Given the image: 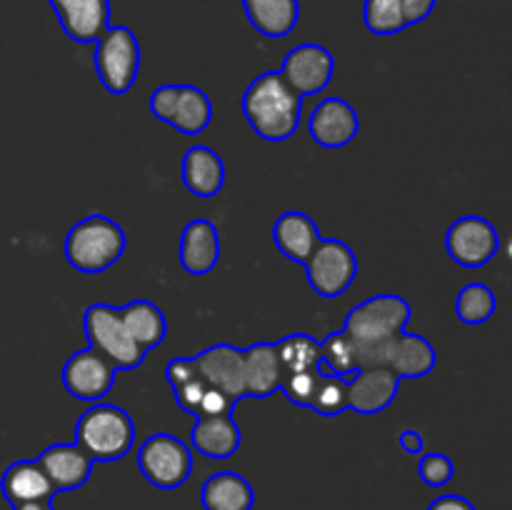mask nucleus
<instances>
[{"mask_svg":"<svg viewBox=\"0 0 512 510\" xmlns=\"http://www.w3.org/2000/svg\"><path fill=\"white\" fill-rule=\"evenodd\" d=\"M495 308H498V298H495L493 288L485 283L463 285L455 298V313L465 325L488 323L495 315Z\"/></svg>","mask_w":512,"mask_h":510,"instance_id":"c756f323","label":"nucleus"},{"mask_svg":"<svg viewBox=\"0 0 512 510\" xmlns=\"http://www.w3.org/2000/svg\"><path fill=\"white\" fill-rule=\"evenodd\" d=\"M418 475L428 488H443L453 480L455 463L445 453H423L418 463Z\"/></svg>","mask_w":512,"mask_h":510,"instance_id":"72a5a7b5","label":"nucleus"},{"mask_svg":"<svg viewBox=\"0 0 512 510\" xmlns=\"http://www.w3.org/2000/svg\"><path fill=\"white\" fill-rule=\"evenodd\" d=\"M310 410L323 418H338L343 410H348V380L320 368L318 390H315Z\"/></svg>","mask_w":512,"mask_h":510,"instance_id":"7c9ffc66","label":"nucleus"},{"mask_svg":"<svg viewBox=\"0 0 512 510\" xmlns=\"http://www.w3.org/2000/svg\"><path fill=\"white\" fill-rule=\"evenodd\" d=\"M320 228L310 215L300 213V210H288V213L278 215L273 225V243L280 253L293 263L303 265L320 243Z\"/></svg>","mask_w":512,"mask_h":510,"instance_id":"4be33fe9","label":"nucleus"},{"mask_svg":"<svg viewBox=\"0 0 512 510\" xmlns=\"http://www.w3.org/2000/svg\"><path fill=\"white\" fill-rule=\"evenodd\" d=\"M408 320L410 303L393 293L373 295V298L355 305L345 318L343 330L355 343L360 368H370L375 355L383 350V345H388L390 340L403 333Z\"/></svg>","mask_w":512,"mask_h":510,"instance_id":"f03ea898","label":"nucleus"},{"mask_svg":"<svg viewBox=\"0 0 512 510\" xmlns=\"http://www.w3.org/2000/svg\"><path fill=\"white\" fill-rule=\"evenodd\" d=\"M245 398H270L283 385V368L273 343H253L243 350Z\"/></svg>","mask_w":512,"mask_h":510,"instance_id":"5701e85b","label":"nucleus"},{"mask_svg":"<svg viewBox=\"0 0 512 510\" xmlns=\"http://www.w3.org/2000/svg\"><path fill=\"white\" fill-rule=\"evenodd\" d=\"M428 510H475V505L470 503L468 498H463V495H440V498H435L433 503L428 505Z\"/></svg>","mask_w":512,"mask_h":510,"instance_id":"ea45409f","label":"nucleus"},{"mask_svg":"<svg viewBox=\"0 0 512 510\" xmlns=\"http://www.w3.org/2000/svg\"><path fill=\"white\" fill-rule=\"evenodd\" d=\"M235 405L238 403H235V400H230L225 393H220V390L205 388L203 400H200L198 413L195 415H233Z\"/></svg>","mask_w":512,"mask_h":510,"instance_id":"c9c22d12","label":"nucleus"},{"mask_svg":"<svg viewBox=\"0 0 512 510\" xmlns=\"http://www.w3.org/2000/svg\"><path fill=\"white\" fill-rule=\"evenodd\" d=\"M403 380L388 368H360L348 380V408L360 415L383 413L393 400Z\"/></svg>","mask_w":512,"mask_h":510,"instance_id":"f3484780","label":"nucleus"},{"mask_svg":"<svg viewBox=\"0 0 512 510\" xmlns=\"http://www.w3.org/2000/svg\"><path fill=\"white\" fill-rule=\"evenodd\" d=\"M60 28L73 43L90 45L108 30L110 0H48Z\"/></svg>","mask_w":512,"mask_h":510,"instance_id":"dca6fc26","label":"nucleus"},{"mask_svg":"<svg viewBox=\"0 0 512 510\" xmlns=\"http://www.w3.org/2000/svg\"><path fill=\"white\" fill-rule=\"evenodd\" d=\"M195 375H198V370H195L193 358H173L165 365V380H168L170 388H178V385L188 383Z\"/></svg>","mask_w":512,"mask_h":510,"instance_id":"e433bc0d","label":"nucleus"},{"mask_svg":"<svg viewBox=\"0 0 512 510\" xmlns=\"http://www.w3.org/2000/svg\"><path fill=\"white\" fill-rule=\"evenodd\" d=\"M118 313L128 335L143 353L158 348L165 340V335H168L165 313L158 305L150 303V300H130L123 308H118Z\"/></svg>","mask_w":512,"mask_h":510,"instance_id":"a878e982","label":"nucleus"},{"mask_svg":"<svg viewBox=\"0 0 512 510\" xmlns=\"http://www.w3.org/2000/svg\"><path fill=\"white\" fill-rule=\"evenodd\" d=\"M278 73L295 93L308 98L328 88L335 73V58L325 45L300 43L288 50Z\"/></svg>","mask_w":512,"mask_h":510,"instance_id":"f8f14e48","label":"nucleus"},{"mask_svg":"<svg viewBox=\"0 0 512 510\" xmlns=\"http://www.w3.org/2000/svg\"><path fill=\"white\" fill-rule=\"evenodd\" d=\"M0 490L10 505L35 503V500H53L55 488L43 473L38 460H15L5 468L0 478Z\"/></svg>","mask_w":512,"mask_h":510,"instance_id":"b1692460","label":"nucleus"},{"mask_svg":"<svg viewBox=\"0 0 512 510\" xmlns=\"http://www.w3.org/2000/svg\"><path fill=\"white\" fill-rule=\"evenodd\" d=\"M303 265L310 288L328 300L340 298L358 278V258L353 248L338 238H320Z\"/></svg>","mask_w":512,"mask_h":510,"instance_id":"1a4fd4ad","label":"nucleus"},{"mask_svg":"<svg viewBox=\"0 0 512 510\" xmlns=\"http://www.w3.org/2000/svg\"><path fill=\"white\" fill-rule=\"evenodd\" d=\"M125 230L108 215L93 213L78 220L65 235L63 253L70 268L78 273L95 275L113 268L125 253Z\"/></svg>","mask_w":512,"mask_h":510,"instance_id":"20e7f679","label":"nucleus"},{"mask_svg":"<svg viewBox=\"0 0 512 510\" xmlns=\"http://www.w3.org/2000/svg\"><path fill=\"white\" fill-rule=\"evenodd\" d=\"M75 445L93 463H113L125 458L135 443V423L128 410L113 403L88 405L75 423Z\"/></svg>","mask_w":512,"mask_h":510,"instance_id":"7ed1b4c3","label":"nucleus"},{"mask_svg":"<svg viewBox=\"0 0 512 510\" xmlns=\"http://www.w3.org/2000/svg\"><path fill=\"white\" fill-rule=\"evenodd\" d=\"M13 510H55L53 500H35V503L13 505Z\"/></svg>","mask_w":512,"mask_h":510,"instance_id":"a19ab883","label":"nucleus"},{"mask_svg":"<svg viewBox=\"0 0 512 510\" xmlns=\"http://www.w3.org/2000/svg\"><path fill=\"white\" fill-rule=\"evenodd\" d=\"M243 443V430L233 415H195L190 445L210 460L233 458Z\"/></svg>","mask_w":512,"mask_h":510,"instance_id":"6ab92c4d","label":"nucleus"},{"mask_svg":"<svg viewBox=\"0 0 512 510\" xmlns=\"http://www.w3.org/2000/svg\"><path fill=\"white\" fill-rule=\"evenodd\" d=\"M240 3L248 23L270 40L290 35L300 20V0H240Z\"/></svg>","mask_w":512,"mask_h":510,"instance_id":"393cba45","label":"nucleus"},{"mask_svg":"<svg viewBox=\"0 0 512 510\" xmlns=\"http://www.w3.org/2000/svg\"><path fill=\"white\" fill-rule=\"evenodd\" d=\"M445 250L460 268H483L500 250L498 228L480 215H463L445 230Z\"/></svg>","mask_w":512,"mask_h":510,"instance_id":"9d476101","label":"nucleus"},{"mask_svg":"<svg viewBox=\"0 0 512 510\" xmlns=\"http://www.w3.org/2000/svg\"><path fill=\"white\" fill-rule=\"evenodd\" d=\"M95 73L110 95L128 93L140 73L138 35L125 25H108L95 40Z\"/></svg>","mask_w":512,"mask_h":510,"instance_id":"39448f33","label":"nucleus"},{"mask_svg":"<svg viewBox=\"0 0 512 510\" xmlns=\"http://www.w3.org/2000/svg\"><path fill=\"white\" fill-rule=\"evenodd\" d=\"M363 23L373 35H398L408 28L400 0H365Z\"/></svg>","mask_w":512,"mask_h":510,"instance_id":"2f4dec72","label":"nucleus"},{"mask_svg":"<svg viewBox=\"0 0 512 510\" xmlns=\"http://www.w3.org/2000/svg\"><path fill=\"white\" fill-rule=\"evenodd\" d=\"M180 178L195 198H215L225 185V163L210 145H193L183 155Z\"/></svg>","mask_w":512,"mask_h":510,"instance_id":"412c9836","label":"nucleus"},{"mask_svg":"<svg viewBox=\"0 0 512 510\" xmlns=\"http://www.w3.org/2000/svg\"><path fill=\"white\" fill-rule=\"evenodd\" d=\"M138 468L150 485L175 490L193 473V450L170 433H155L138 448Z\"/></svg>","mask_w":512,"mask_h":510,"instance_id":"6e6552de","label":"nucleus"},{"mask_svg":"<svg viewBox=\"0 0 512 510\" xmlns=\"http://www.w3.org/2000/svg\"><path fill=\"white\" fill-rule=\"evenodd\" d=\"M318 380H320V368L305 370V373L285 375L280 390H283V395L293 405H298V408H310L315 398V390H318Z\"/></svg>","mask_w":512,"mask_h":510,"instance_id":"473e14b6","label":"nucleus"},{"mask_svg":"<svg viewBox=\"0 0 512 510\" xmlns=\"http://www.w3.org/2000/svg\"><path fill=\"white\" fill-rule=\"evenodd\" d=\"M308 133L313 143H318L320 148H345L360 133L358 110L348 100L335 98V95L320 100L308 118Z\"/></svg>","mask_w":512,"mask_h":510,"instance_id":"4468645a","label":"nucleus"},{"mask_svg":"<svg viewBox=\"0 0 512 510\" xmlns=\"http://www.w3.org/2000/svg\"><path fill=\"white\" fill-rule=\"evenodd\" d=\"M320 368L345 380H350L360 370L358 350H355V343L343 328L320 340Z\"/></svg>","mask_w":512,"mask_h":510,"instance_id":"c85d7f7f","label":"nucleus"},{"mask_svg":"<svg viewBox=\"0 0 512 510\" xmlns=\"http://www.w3.org/2000/svg\"><path fill=\"white\" fill-rule=\"evenodd\" d=\"M195 370L208 388L220 390L230 400L240 403L245 398L243 350L230 343L208 345L195 355Z\"/></svg>","mask_w":512,"mask_h":510,"instance_id":"ddd939ff","label":"nucleus"},{"mask_svg":"<svg viewBox=\"0 0 512 510\" xmlns=\"http://www.w3.org/2000/svg\"><path fill=\"white\" fill-rule=\"evenodd\" d=\"M303 95L295 93L278 70H265L245 88L240 108L250 128L268 143H283L303 123Z\"/></svg>","mask_w":512,"mask_h":510,"instance_id":"f257e3e1","label":"nucleus"},{"mask_svg":"<svg viewBox=\"0 0 512 510\" xmlns=\"http://www.w3.org/2000/svg\"><path fill=\"white\" fill-rule=\"evenodd\" d=\"M398 443H400V448H403V453H408V455H423L425 453V440L415 428L400 430Z\"/></svg>","mask_w":512,"mask_h":510,"instance_id":"58836bf2","label":"nucleus"},{"mask_svg":"<svg viewBox=\"0 0 512 510\" xmlns=\"http://www.w3.org/2000/svg\"><path fill=\"white\" fill-rule=\"evenodd\" d=\"M115 378H118V370L90 345L70 355L63 365V373H60L63 388L73 398L90 405L105 400V395L113 390Z\"/></svg>","mask_w":512,"mask_h":510,"instance_id":"9b49d317","label":"nucleus"},{"mask_svg":"<svg viewBox=\"0 0 512 510\" xmlns=\"http://www.w3.org/2000/svg\"><path fill=\"white\" fill-rule=\"evenodd\" d=\"M205 388H208V385L203 383V378H200V375H195V378H190L188 383L173 388V398H175V403H178V408L185 410V413H190V415L198 413V405H200V400H203Z\"/></svg>","mask_w":512,"mask_h":510,"instance_id":"f704fd0d","label":"nucleus"},{"mask_svg":"<svg viewBox=\"0 0 512 510\" xmlns=\"http://www.w3.org/2000/svg\"><path fill=\"white\" fill-rule=\"evenodd\" d=\"M200 503L205 510H253L255 490L240 473L220 470L203 483Z\"/></svg>","mask_w":512,"mask_h":510,"instance_id":"bb28decb","label":"nucleus"},{"mask_svg":"<svg viewBox=\"0 0 512 510\" xmlns=\"http://www.w3.org/2000/svg\"><path fill=\"white\" fill-rule=\"evenodd\" d=\"M38 463L40 468H43V473L48 475L55 493L83 488L90 478V470H93V460H90L75 443L48 445V448H43V453L38 455Z\"/></svg>","mask_w":512,"mask_h":510,"instance_id":"a211bd4d","label":"nucleus"},{"mask_svg":"<svg viewBox=\"0 0 512 510\" xmlns=\"http://www.w3.org/2000/svg\"><path fill=\"white\" fill-rule=\"evenodd\" d=\"M438 0H400V8H403V18L408 25H418L423 20H428L433 15Z\"/></svg>","mask_w":512,"mask_h":510,"instance_id":"4c0bfd02","label":"nucleus"},{"mask_svg":"<svg viewBox=\"0 0 512 510\" xmlns=\"http://www.w3.org/2000/svg\"><path fill=\"white\" fill-rule=\"evenodd\" d=\"M435 363H438V353H435L433 343L425 340L423 335L405 333L403 330L398 338H393L388 345H383V350L375 355L370 368H388L393 370L400 380H415L433 373Z\"/></svg>","mask_w":512,"mask_h":510,"instance_id":"2eb2a0df","label":"nucleus"},{"mask_svg":"<svg viewBox=\"0 0 512 510\" xmlns=\"http://www.w3.org/2000/svg\"><path fill=\"white\" fill-rule=\"evenodd\" d=\"M273 345L275 353H278L280 368H283V378L320 368V340H315L313 335L290 333Z\"/></svg>","mask_w":512,"mask_h":510,"instance_id":"cd10ccee","label":"nucleus"},{"mask_svg":"<svg viewBox=\"0 0 512 510\" xmlns=\"http://www.w3.org/2000/svg\"><path fill=\"white\" fill-rule=\"evenodd\" d=\"M180 265L190 275H205L220 263V233L213 220L195 218L180 233Z\"/></svg>","mask_w":512,"mask_h":510,"instance_id":"aec40b11","label":"nucleus"},{"mask_svg":"<svg viewBox=\"0 0 512 510\" xmlns=\"http://www.w3.org/2000/svg\"><path fill=\"white\" fill-rule=\"evenodd\" d=\"M148 105L160 123L183 135H200L213 120V103L198 85L163 83L153 90Z\"/></svg>","mask_w":512,"mask_h":510,"instance_id":"423d86ee","label":"nucleus"},{"mask_svg":"<svg viewBox=\"0 0 512 510\" xmlns=\"http://www.w3.org/2000/svg\"><path fill=\"white\" fill-rule=\"evenodd\" d=\"M83 330L90 348L98 350L115 370H133L145 360V353L133 343L120 320L118 308L108 303H93L83 313Z\"/></svg>","mask_w":512,"mask_h":510,"instance_id":"0eeeda50","label":"nucleus"}]
</instances>
